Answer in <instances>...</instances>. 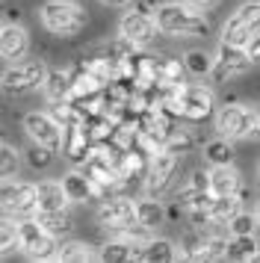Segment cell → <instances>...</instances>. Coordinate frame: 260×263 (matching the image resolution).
I'll list each match as a JSON object with an SVG mask.
<instances>
[{
    "mask_svg": "<svg viewBox=\"0 0 260 263\" xmlns=\"http://www.w3.org/2000/svg\"><path fill=\"white\" fill-rule=\"evenodd\" d=\"M254 216H257V225H260V201L254 204Z\"/></svg>",
    "mask_w": 260,
    "mask_h": 263,
    "instance_id": "44",
    "label": "cell"
},
{
    "mask_svg": "<svg viewBox=\"0 0 260 263\" xmlns=\"http://www.w3.org/2000/svg\"><path fill=\"white\" fill-rule=\"evenodd\" d=\"M175 168H177V154L160 148L151 157V166H148V175H145V192L154 195V198L163 195L165 186H169V180H172V175H175Z\"/></svg>",
    "mask_w": 260,
    "mask_h": 263,
    "instance_id": "12",
    "label": "cell"
},
{
    "mask_svg": "<svg viewBox=\"0 0 260 263\" xmlns=\"http://www.w3.org/2000/svg\"><path fill=\"white\" fill-rule=\"evenodd\" d=\"M18 21H21V12L18 9H6V21L3 24H18Z\"/></svg>",
    "mask_w": 260,
    "mask_h": 263,
    "instance_id": "41",
    "label": "cell"
},
{
    "mask_svg": "<svg viewBox=\"0 0 260 263\" xmlns=\"http://www.w3.org/2000/svg\"><path fill=\"white\" fill-rule=\"evenodd\" d=\"M234 18L243 27H248L251 33H260V3H254V0H251V3H243L234 12Z\"/></svg>",
    "mask_w": 260,
    "mask_h": 263,
    "instance_id": "31",
    "label": "cell"
},
{
    "mask_svg": "<svg viewBox=\"0 0 260 263\" xmlns=\"http://www.w3.org/2000/svg\"><path fill=\"white\" fill-rule=\"evenodd\" d=\"M71 204L68 192L62 183H53V180H42L39 183V210L35 213H53V210H65Z\"/></svg>",
    "mask_w": 260,
    "mask_h": 263,
    "instance_id": "15",
    "label": "cell"
},
{
    "mask_svg": "<svg viewBox=\"0 0 260 263\" xmlns=\"http://www.w3.org/2000/svg\"><path fill=\"white\" fill-rule=\"evenodd\" d=\"M0 201H3V213L6 216H35V210H39V186L35 183H12L6 178Z\"/></svg>",
    "mask_w": 260,
    "mask_h": 263,
    "instance_id": "6",
    "label": "cell"
},
{
    "mask_svg": "<svg viewBox=\"0 0 260 263\" xmlns=\"http://www.w3.org/2000/svg\"><path fill=\"white\" fill-rule=\"evenodd\" d=\"M118 30H121V36L127 39V42H133L136 48H148L154 39H157V33H160L157 18H151V15H145V12H136V9L121 18Z\"/></svg>",
    "mask_w": 260,
    "mask_h": 263,
    "instance_id": "13",
    "label": "cell"
},
{
    "mask_svg": "<svg viewBox=\"0 0 260 263\" xmlns=\"http://www.w3.org/2000/svg\"><path fill=\"white\" fill-rule=\"evenodd\" d=\"M95 148H98V142H95V136L89 133V127H86L83 121L71 124V127H65L62 154H65V160H68L71 166H83V163L95 154Z\"/></svg>",
    "mask_w": 260,
    "mask_h": 263,
    "instance_id": "11",
    "label": "cell"
},
{
    "mask_svg": "<svg viewBox=\"0 0 260 263\" xmlns=\"http://www.w3.org/2000/svg\"><path fill=\"white\" fill-rule=\"evenodd\" d=\"M27 163H30L33 168H47L50 163H53V148L33 142V148L27 151Z\"/></svg>",
    "mask_w": 260,
    "mask_h": 263,
    "instance_id": "35",
    "label": "cell"
},
{
    "mask_svg": "<svg viewBox=\"0 0 260 263\" xmlns=\"http://www.w3.org/2000/svg\"><path fill=\"white\" fill-rule=\"evenodd\" d=\"M251 127H254V107L225 104V107L216 112V130H219V136L246 139V136H251Z\"/></svg>",
    "mask_w": 260,
    "mask_h": 263,
    "instance_id": "7",
    "label": "cell"
},
{
    "mask_svg": "<svg viewBox=\"0 0 260 263\" xmlns=\"http://www.w3.org/2000/svg\"><path fill=\"white\" fill-rule=\"evenodd\" d=\"M219 257H228V239L225 237H207L204 260H219Z\"/></svg>",
    "mask_w": 260,
    "mask_h": 263,
    "instance_id": "36",
    "label": "cell"
},
{
    "mask_svg": "<svg viewBox=\"0 0 260 263\" xmlns=\"http://www.w3.org/2000/svg\"><path fill=\"white\" fill-rule=\"evenodd\" d=\"M35 222L45 228L47 234H53V237H65V234H71V228H74V219L68 216V210H53V213H35Z\"/></svg>",
    "mask_w": 260,
    "mask_h": 263,
    "instance_id": "24",
    "label": "cell"
},
{
    "mask_svg": "<svg viewBox=\"0 0 260 263\" xmlns=\"http://www.w3.org/2000/svg\"><path fill=\"white\" fill-rule=\"evenodd\" d=\"M133 9H136V12H145V15H157L160 6H157V0H136Z\"/></svg>",
    "mask_w": 260,
    "mask_h": 263,
    "instance_id": "39",
    "label": "cell"
},
{
    "mask_svg": "<svg viewBox=\"0 0 260 263\" xmlns=\"http://www.w3.org/2000/svg\"><path fill=\"white\" fill-rule=\"evenodd\" d=\"M104 263H133L136 260V246L133 242H127V239H109L104 249H101V254H98Z\"/></svg>",
    "mask_w": 260,
    "mask_h": 263,
    "instance_id": "22",
    "label": "cell"
},
{
    "mask_svg": "<svg viewBox=\"0 0 260 263\" xmlns=\"http://www.w3.org/2000/svg\"><path fill=\"white\" fill-rule=\"evenodd\" d=\"M183 62H187V71L192 77H210L213 65H216V60H210L204 50H189L187 57H183Z\"/></svg>",
    "mask_w": 260,
    "mask_h": 263,
    "instance_id": "30",
    "label": "cell"
},
{
    "mask_svg": "<svg viewBox=\"0 0 260 263\" xmlns=\"http://www.w3.org/2000/svg\"><path fill=\"white\" fill-rule=\"evenodd\" d=\"M163 148L165 151H172V154H177V157H183V154H189V151L195 148V136H192L189 130H183V124H180V127L172 130V136L165 139Z\"/></svg>",
    "mask_w": 260,
    "mask_h": 263,
    "instance_id": "28",
    "label": "cell"
},
{
    "mask_svg": "<svg viewBox=\"0 0 260 263\" xmlns=\"http://www.w3.org/2000/svg\"><path fill=\"white\" fill-rule=\"evenodd\" d=\"M189 186H192V190H210V172H204V168L192 172V178H189Z\"/></svg>",
    "mask_w": 260,
    "mask_h": 263,
    "instance_id": "37",
    "label": "cell"
},
{
    "mask_svg": "<svg viewBox=\"0 0 260 263\" xmlns=\"http://www.w3.org/2000/svg\"><path fill=\"white\" fill-rule=\"evenodd\" d=\"M53 260H62V263H89L95 260V254L89 246H83V242H65L62 249L57 251V257Z\"/></svg>",
    "mask_w": 260,
    "mask_h": 263,
    "instance_id": "29",
    "label": "cell"
},
{
    "mask_svg": "<svg viewBox=\"0 0 260 263\" xmlns=\"http://www.w3.org/2000/svg\"><path fill=\"white\" fill-rule=\"evenodd\" d=\"M257 239L254 234H243V237H231L228 239V260H239V263H248L257 257Z\"/></svg>",
    "mask_w": 260,
    "mask_h": 263,
    "instance_id": "21",
    "label": "cell"
},
{
    "mask_svg": "<svg viewBox=\"0 0 260 263\" xmlns=\"http://www.w3.org/2000/svg\"><path fill=\"white\" fill-rule=\"evenodd\" d=\"M172 107L177 109V116L183 124H201L213 116L216 109V98L207 86L195 83H180L172 89Z\"/></svg>",
    "mask_w": 260,
    "mask_h": 263,
    "instance_id": "1",
    "label": "cell"
},
{
    "mask_svg": "<svg viewBox=\"0 0 260 263\" xmlns=\"http://www.w3.org/2000/svg\"><path fill=\"white\" fill-rule=\"evenodd\" d=\"M254 228H257V216L254 213H239L228 222V231H231V237H243V234H254Z\"/></svg>",
    "mask_w": 260,
    "mask_h": 263,
    "instance_id": "33",
    "label": "cell"
},
{
    "mask_svg": "<svg viewBox=\"0 0 260 263\" xmlns=\"http://www.w3.org/2000/svg\"><path fill=\"white\" fill-rule=\"evenodd\" d=\"M15 172H18V151H15L9 142H3L0 145V175L6 180V178H12Z\"/></svg>",
    "mask_w": 260,
    "mask_h": 263,
    "instance_id": "34",
    "label": "cell"
},
{
    "mask_svg": "<svg viewBox=\"0 0 260 263\" xmlns=\"http://www.w3.org/2000/svg\"><path fill=\"white\" fill-rule=\"evenodd\" d=\"M62 186H65V192H68L71 204L95 201V186H92V180L83 175V168H74V172H68V175L62 178Z\"/></svg>",
    "mask_w": 260,
    "mask_h": 263,
    "instance_id": "16",
    "label": "cell"
},
{
    "mask_svg": "<svg viewBox=\"0 0 260 263\" xmlns=\"http://www.w3.org/2000/svg\"><path fill=\"white\" fill-rule=\"evenodd\" d=\"M257 186H260V168H257Z\"/></svg>",
    "mask_w": 260,
    "mask_h": 263,
    "instance_id": "45",
    "label": "cell"
},
{
    "mask_svg": "<svg viewBox=\"0 0 260 263\" xmlns=\"http://www.w3.org/2000/svg\"><path fill=\"white\" fill-rule=\"evenodd\" d=\"M98 219H101V225L109 228V231H124L127 225L139 222V213H136V204L130 201L127 195H113V198L101 201Z\"/></svg>",
    "mask_w": 260,
    "mask_h": 263,
    "instance_id": "10",
    "label": "cell"
},
{
    "mask_svg": "<svg viewBox=\"0 0 260 263\" xmlns=\"http://www.w3.org/2000/svg\"><path fill=\"white\" fill-rule=\"evenodd\" d=\"M246 53H248V60L254 62V65H260V33L251 36V42L246 45Z\"/></svg>",
    "mask_w": 260,
    "mask_h": 263,
    "instance_id": "38",
    "label": "cell"
},
{
    "mask_svg": "<svg viewBox=\"0 0 260 263\" xmlns=\"http://www.w3.org/2000/svg\"><path fill=\"white\" fill-rule=\"evenodd\" d=\"M47 74L50 71L45 68V62H39V60L15 62L3 74V92L6 95H27V92H33L39 86H45Z\"/></svg>",
    "mask_w": 260,
    "mask_h": 263,
    "instance_id": "5",
    "label": "cell"
},
{
    "mask_svg": "<svg viewBox=\"0 0 260 263\" xmlns=\"http://www.w3.org/2000/svg\"><path fill=\"white\" fill-rule=\"evenodd\" d=\"M251 65H254V62L248 60L246 48H236V45H228V42H222V45H219L216 65H213V71H210V80H213V83H228L231 77L248 71Z\"/></svg>",
    "mask_w": 260,
    "mask_h": 263,
    "instance_id": "9",
    "label": "cell"
},
{
    "mask_svg": "<svg viewBox=\"0 0 260 263\" xmlns=\"http://www.w3.org/2000/svg\"><path fill=\"white\" fill-rule=\"evenodd\" d=\"M177 260V249L169 239H148L145 242V263H172Z\"/></svg>",
    "mask_w": 260,
    "mask_h": 263,
    "instance_id": "26",
    "label": "cell"
},
{
    "mask_svg": "<svg viewBox=\"0 0 260 263\" xmlns=\"http://www.w3.org/2000/svg\"><path fill=\"white\" fill-rule=\"evenodd\" d=\"M27 50H30L27 33L18 24H3V30H0V53H3V60L18 62L27 57Z\"/></svg>",
    "mask_w": 260,
    "mask_h": 263,
    "instance_id": "14",
    "label": "cell"
},
{
    "mask_svg": "<svg viewBox=\"0 0 260 263\" xmlns=\"http://www.w3.org/2000/svg\"><path fill=\"white\" fill-rule=\"evenodd\" d=\"M104 3H109V6H124V3H130V0H104Z\"/></svg>",
    "mask_w": 260,
    "mask_h": 263,
    "instance_id": "43",
    "label": "cell"
},
{
    "mask_svg": "<svg viewBox=\"0 0 260 263\" xmlns=\"http://www.w3.org/2000/svg\"><path fill=\"white\" fill-rule=\"evenodd\" d=\"M42 24L53 36H77L86 27V12L71 0H47L42 6Z\"/></svg>",
    "mask_w": 260,
    "mask_h": 263,
    "instance_id": "3",
    "label": "cell"
},
{
    "mask_svg": "<svg viewBox=\"0 0 260 263\" xmlns=\"http://www.w3.org/2000/svg\"><path fill=\"white\" fill-rule=\"evenodd\" d=\"M239 195H216V201L210 207V216L216 225H228L236 213H239Z\"/></svg>",
    "mask_w": 260,
    "mask_h": 263,
    "instance_id": "25",
    "label": "cell"
},
{
    "mask_svg": "<svg viewBox=\"0 0 260 263\" xmlns=\"http://www.w3.org/2000/svg\"><path fill=\"white\" fill-rule=\"evenodd\" d=\"M42 89H45V95L50 104L68 101L71 92H74V71H50Z\"/></svg>",
    "mask_w": 260,
    "mask_h": 263,
    "instance_id": "18",
    "label": "cell"
},
{
    "mask_svg": "<svg viewBox=\"0 0 260 263\" xmlns=\"http://www.w3.org/2000/svg\"><path fill=\"white\" fill-rule=\"evenodd\" d=\"M154 18H157L160 33H169V36H210L207 18L198 12H192L189 6H180V3H165V6H160Z\"/></svg>",
    "mask_w": 260,
    "mask_h": 263,
    "instance_id": "2",
    "label": "cell"
},
{
    "mask_svg": "<svg viewBox=\"0 0 260 263\" xmlns=\"http://www.w3.org/2000/svg\"><path fill=\"white\" fill-rule=\"evenodd\" d=\"M18 249H21L30 260H53L59 246H57V237L47 234L33 216V219L18 222Z\"/></svg>",
    "mask_w": 260,
    "mask_h": 263,
    "instance_id": "4",
    "label": "cell"
},
{
    "mask_svg": "<svg viewBox=\"0 0 260 263\" xmlns=\"http://www.w3.org/2000/svg\"><path fill=\"white\" fill-rule=\"evenodd\" d=\"M24 130L30 133V139L39 145H47L59 151L62 142H65V127L59 124L50 112H27L24 116Z\"/></svg>",
    "mask_w": 260,
    "mask_h": 263,
    "instance_id": "8",
    "label": "cell"
},
{
    "mask_svg": "<svg viewBox=\"0 0 260 263\" xmlns=\"http://www.w3.org/2000/svg\"><path fill=\"white\" fill-rule=\"evenodd\" d=\"M187 3L192 6V9H210V6L219 3V0H187Z\"/></svg>",
    "mask_w": 260,
    "mask_h": 263,
    "instance_id": "40",
    "label": "cell"
},
{
    "mask_svg": "<svg viewBox=\"0 0 260 263\" xmlns=\"http://www.w3.org/2000/svg\"><path fill=\"white\" fill-rule=\"evenodd\" d=\"M136 213H139V222H142V225H148L151 231H157L160 225H165V219H169L165 207H163L160 201H154V195H148V198L136 201Z\"/></svg>",
    "mask_w": 260,
    "mask_h": 263,
    "instance_id": "23",
    "label": "cell"
},
{
    "mask_svg": "<svg viewBox=\"0 0 260 263\" xmlns=\"http://www.w3.org/2000/svg\"><path fill=\"white\" fill-rule=\"evenodd\" d=\"M0 249H3V257H6L12 249H18V225H15L12 216H6V213H3V222H0Z\"/></svg>",
    "mask_w": 260,
    "mask_h": 263,
    "instance_id": "32",
    "label": "cell"
},
{
    "mask_svg": "<svg viewBox=\"0 0 260 263\" xmlns=\"http://www.w3.org/2000/svg\"><path fill=\"white\" fill-rule=\"evenodd\" d=\"M187 62L172 60V57H157V80L165 86H180L187 83Z\"/></svg>",
    "mask_w": 260,
    "mask_h": 263,
    "instance_id": "19",
    "label": "cell"
},
{
    "mask_svg": "<svg viewBox=\"0 0 260 263\" xmlns=\"http://www.w3.org/2000/svg\"><path fill=\"white\" fill-rule=\"evenodd\" d=\"M204 246H207L204 231H187L180 237V257L183 260H204Z\"/></svg>",
    "mask_w": 260,
    "mask_h": 263,
    "instance_id": "27",
    "label": "cell"
},
{
    "mask_svg": "<svg viewBox=\"0 0 260 263\" xmlns=\"http://www.w3.org/2000/svg\"><path fill=\"white\" fill-rule=\"evenodd\" d=\"M210 192L213 195H239V172L234 166H213Z\"/></svg>",
    "mask_w": 260,
    "mask_h": 263,
    "instance_id": "17",
    "label": "cell"
},
{
    "mask_svg": "<svg viewBox=\"0 0 260 263\" xmlns=\"http://www.w3.org/2000/svg\"><path fill=\"white\" fill-rule=\"evenodd\" d=\"M234 145L228 136H219V139H210V142H204V160L210 163V166H231L234 163Z\"/></svg>",
    "mask_w": 260,
    "mask_h": 263,
    "instance_id": "20",
    "label": "cell"
},
{
    "mask_svg": "<svg viewBox=\"0 0 260 263\" xmlns=\"http://www.w3.org/2000/svg\"><path fill=\"white\" fill-rule=\"evenodd\" d=\"M251 136L260 139V107H254V127H251Z\"/></svg>",
    "mask_w": 260,
    "mask_h": 263,
    "instance_id": "42",
    "label": "cell"
}]
</instances>
